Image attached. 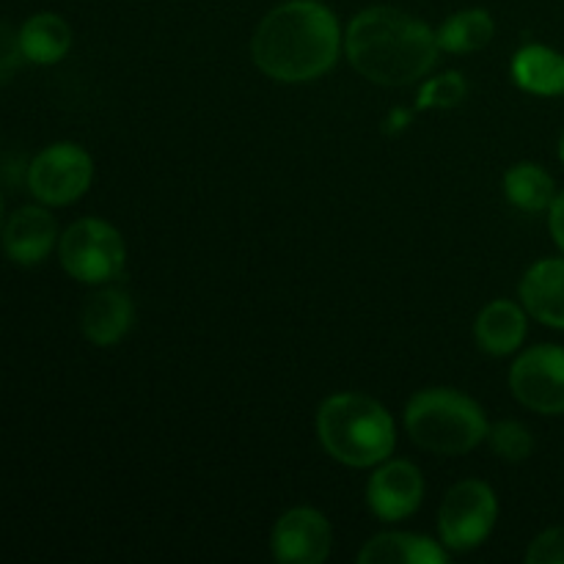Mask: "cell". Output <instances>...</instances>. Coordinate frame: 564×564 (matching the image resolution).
Listing matches in <instances>:
<instances>
[{
    "label": "cell",
    "mask_w": 564,
    "mask_h": 564,
    "mask_svg": "<svg viewBox=\"0 0 564 564\" xmlns=\"http://www.w3.org/2000/svg\"><path fill=\"white\" fill-rule=\"evenodd\" d=\"M341 31L334 11L319 0H286L275 6L251 42L253 64L279 83H308L334 69Z\"/></svg>",
    "instance_id": "1"
},
{
    "label": "cell",
    "mask_w": 564,
    "mask_h": 564,
    "mask_svg": "<svg viewBox=\"0 0 564 564\" xmlns=\"http://www.w3.org/2000/svg\"><path fill=\"white\" fill-rule=\"evenodd\" d=\"M352 69L378 86H411L438 58V39L427 22L391 6H372L356 14L345 36Z\"/></svg>",
    "instance_id": "2"
},
{
    "label": "cell",
    "mask_w": 564,
    "mask_h": 564,
    "mask_svg": "<svg viewBox=\"0 0 564 564\" xmlns=\"http://www.w3.org/2000/svg\"><path fill=\"white\" fill-rule=\"evenodd\" d=\"M317 435L323 449L350 468L380 466L397 446L391 413L378 400L356 391L334 394L319 405Z\"/></svg>",
    "instance_id": "3"
},
{
    "label": "cell",
    "mask_w": 564,
    "mask_h": 564,
    "mask_svg": "<svg viewBox=\"0 0 564 564\" xmlns=\"http://www.w3.org/2000/svg\"><path fill=\"white\" fill-rule=\"evenodd\" d=\"M408 435L424 452L468 455L488 438V419L471 397L455 389H424L405 408Z\"/></svg>",
    "instance_id": "4"
},
{
    "label": "cell",
    "mask_w": 564,
    "mask_h": 564,
    "mask_svg": "<svg viewBox=\"0 0 564 564\" xmlns=\"http://www.w3.org/2000/svg\"><path fill=\"white\" fill-rule=\"evenodd\" d=\"M58 259L61 268L80 284H110L124 273V237L108 220L83 218L61 235Z\"/></svg>",
    "instance_id": "5"
},
{
    "label": "cell",
    "mask_w": 564,
    "mask_h": 564,
    "mask_svg": "<svg viewBox=\"0 0 564 564\" xmlns=\"http://www.w3.org/2000/svg\"><path fill=\"white\" fill-rule=\"evenodd\" d=\"M499 518V501L494 488L482 479L457 482L444 496L438 510L441 543L452 551H474L490 538Z\"/></svg>",
    "instance_id": "6"
},
{
    "label": "cell",
    "mask_w": 564,
    "mask_h": 564,
    "mask_svg": "<svg viewBox=\"0 0 564 564\" xmlns=\"http://www.w3.org/2000/svg\"><path fill=\"white\" fill-rule=\"evenodd\" d=\"M94 180L91 154L83 147L61 141L33 158L28 169V187L47 207H64L77 202Z\"/></svg>",
    "instance_id": "7"
},
{
    "label": "cell",
    "mask_w": 564,
    "mask_h": 564,
    "mask_svg": "<svg viewBox=\"0 0 564 564\" xmlns=\"http://www.w3.org/2000/svg\"><path fill=\"white\" fill-rule=\"evenodd\" d=\"M510 389L521 405L543 416L564 413V347L538 345L518 356Z\"/></svg>",
    "instance_id": "8"
},
{
    "label": "cell",
    "mask_w": 564,
    "mask_h": 564,
    "mask_svg": "<svg viewBox=\"0 0 564 564\" xmlns=\"http://www.w3.org/2000/svg\"><path fill=\"white\" fill-rule=\"evenodd\" d=\"M330 523L312 507H295L279 518L270 538V549L279 562L286 564H319L330 554Z\"/></svg>",
    "instance_id": "9"
},
{
    "label": "cell",
    "mask_w": 564,
    "mask_h": 564,
    "mask_svg": "<svg viewBox=\"0 0 564 564\" xmlns=\"http://www.w3.org/2000/svg\"><path fill=\"white\" fill-rule=\"evenodd\" d=\"M424 479L411 460H383L369 477L367 505L383 523L405 521L422 507Z\"/></svg>",
    "instance_id": "10"
},
{
    "label": "cell",
    "mask_w": 564,
    "mask_h": 564,
    "mask_svg": "<svg viewBox=\"0 0 564 564\" xmlns=\"http://www.w3.org/2000/svg\"><path fill=\"white\" fill-rule=\"evenodd\" d=\"M0 240L11 262L33 268V264H42L55 248L58 224L44 207H22L6 220Z\"/></svg>",
    "instance_id": "11"
},
{
    "label": "cell",
    "mask_w": 564,
    "mask_h": 564,
    "mask_svg": "<svg viewBox=\"0 0 564 564\" xmlns=\"http://www.w3.org/2000/svg\"><path fill=\"white\" fill-rule=\"evenodd\" d=\"M132 323H135V306H132V297L124 290L102 286L83 303L80 330L91 345H119L130 334Z\"/></svg>",
    "instance_id": "12"
},
{
    "label": "cell",
    "mask_w": 564,
    "mask_h": 564,
    "mask_svg": "<svg viewBox=\"0 0 564 564\" xmlns=\"http://www.w3.org/2000/svg\"><path fill=\"white\" fill-rule=\"evenodd\" d=\"M518 292L527 314L543 325L564 330V259H543L532 264Z\"/></svg>",
    "instance_id": "13"
},
{
    "label": "cell",
    "mask_w": 564,
    "mask_h": 564,
    "mask_svg": "<svg viewBox=\"0 0 564 564\" xmlns=\"http://www.w3.org/2000/svg\"><path fill=\"white\" fill-rule=\"evenodd\" d=\"M527 308L512 301H494L479 312L474 339L488 356H510L527 339Z\"/></svg>",
    "instance_id": "14"
},
{
    "label": "cell",
    "mask_w": 564,
    "mask_h": 564,
    "mask_svg": "<svg viewBox=\"0 0 564 564\" xmlns=\"http://www.w3.org/2000/svg\"><path fill=\"white\" fill-rule=\"evenodd\" d=\"M512 80L534 97H562L564 55L545 44H527L512 58Z\"/></svg>",
    "instance_id": "15"
},
{
    "label": "cell",
    "mask_w": 564,
    "mask_h": 564,
    "mask_svg": "<svg viewBox=\"0 0 564 564\" xmlns=\"http://www.w3.org/2000/svg\"><path fill=\"white\" fill-rule=\"evenodd\" d=\"M361 564H446L449 554L424 534L383 532L367 540L358 554Z\"/></svg>",
    "instance_id": "16"
},
{
    "label": "cell",
    "mask_w": 564,
    "mask_h": 564,
    "mask_svg": "<svg viewBox=\"0 0 564 564\" xmlns=\"http://www.w3.org/2000/svg\"><path fill=\"white\" fill-rule=\"evenodd\" d=\"M20 47L25 61L39 66L58 64L72 47V28L53 11H39L20 28Z\"/></svg>",
    "instance_id": "17"
},
{
    "label": "cell",
    "mask_w": 564,
    "mask_h": 564,
    "mask_svg": "<svg viewBox=\"0 0 564 564\" xmlns=\"http://www.w3.org/2000/svg\"><path fill=\"white\" fill-rule=\"evenodd\" d=\"M505 193L512 207L523 213H543L556 198L554 180L538 163H518L505 174Z\"/></svg>",
    "instance_id": "18"
},
{
    "label": "cell",
    "mask_w": 564,
    "mask_h": 564,
    "mask_svg": "<svg viewBox=\"0 0 564 564\" xmlns=\"http://www.w3.org/2000/svg\"><path fill=\"white\" fill-rule=\"evenodd\" d=\"M494 33L496 25L488 11L466 9L452 14L441 25V31L435 33V39H438V47L446 50V53H477V50L488 47Z\"/></svg>",
    "instance_id": "19"
},
{
    "label": "cell",
    "mask_w": 564,
    "mask_h": 564,
    "mask_svg": "<svg viewBox=\"0 0 564 564\" xmlns=\"http://www.w3.org/2000/svg\"><path fill=\"white\" fill-rule=\"evenodd\" d=\"M488 441H490V449L507 463H523L532 457L534 452V435L529 433L527 424L521 422H496L494 427L488 430Z\"/></svg>",
    "instance_id": "20"
},
{
    "label": "cell",
    "mask_w": 564,
    "mask_h": 564,
    "mask_svg": "<svg viewBox=\"0 0 564 564\" xmlns=\"http://www.w3.org/2000/svg\"><path fill=\"white\" fill-rule=\"evenodd\" d=\"M466 94V83H463V75L457 72H446V75L435 77L433 83H427L422 91V108L427 105H441V108H452L457 105Z\"/></svg>",
    "instance_id": "21"
},
{
    "label": "cell",
    "mask_w": 564,
    "mask_h": 564,
    "mask_svg": "<svg viewBox=\"0 0 564 564\" xmlns=\"http://www.w3.org/2000/svg\"><path fill=\"white\" fill-rule=\"evenodd\" d=\"M529 564H564V527L538 534L527 551Z\"/></svg>",
    "instance_id": "22"
},
{
    "label": "cell",
    "mask_w": 564,
    "mask_h": 564,
    "mask_svg": "<svg viewBox=\"0 0 564 564\" xmlns=\"http://www.w3.org/2000/svg\"><path fill=\"white\" fill-rule=\"evenodd\" d=\"M22 61H25V55L20 47V31L0 22V86H6L17 75Z\"/></svg>",
    "instance_id": "23"
},
{
    "label": "cell",
    "mask_w": 564,
    "mask_h": 564,
    "mask_svg": "<svg viewBox=\"0 0 564 564\" xmlns=\"http://www.w3.org/2000/svg\"><path fill=\"white\" fill-rule=\"evenodd\" d=\"M549 226H551V235H554V242L564 251V191L554 198V202H551Z\"/></svg>",
    "instance_id": "24"
},
{
    "label": "cell",
    "mask_w": 564,
    "mask_h": 564,
    "mask_svg": "<svg viewBox=\"0 0 564 564\" xmlns=\"http://www.w3.org/2000/svg\"><path fill=\"white\" fill-rule=\"evenodd\" d=\"M6 226V204H3V196H0V231H3Z\"/></svg>",
    "instance_id": "25"
},
{
    "label": "cell",
    "mask_w": 564,
    "mask_h": 564,
    "mask_svg": "<svg viewBox=\"0 0 564 564\" xmlns=\"http://www.w3.org/2000/svg\"><path fill=\"white\" fill-rule=\"evenodd\" d=\"M560 158H562V163H564V132H562V138H560Z\"/></svg>",
    "instance_id": "26"
}]
</instances>
